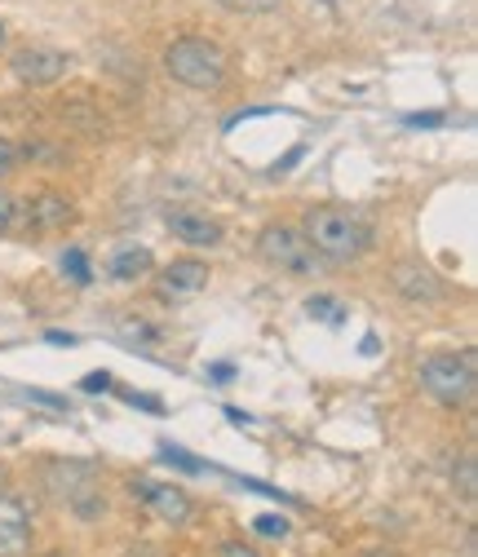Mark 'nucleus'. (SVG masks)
Here are the masks:
<instances>
[{
    "label": "nucleus",
    "instance_id": "obj_28",
    "mask_svg": "<svg viewBox=\"0 0 478 557\" xmlns=\"http://www.w3.org/2000/svg\"><path fill=\"white\" fill-rule=\"evenodd\" d=\"M40 557H66V553H40Z\"/></svg>",
    "mask_w": 478,
    "mask_h": 557
},
{
    "label": "nucleus",
    "instance_id": "obj_2",
    "mask_svg": "<svg viewBox=\"0 0 478 557\" xmlns=\"http://www.w3.org/2000/svg\"><path fill=\"white\" fill-rule=\"evenodd\" d=\"M164 72H169L177 85L195 89V94H213V89L226 85L231 62H226V53H222L213 40L182 36V40H173V45L164 49Z\"/></svg>",
    "mask_w": 478,
    "mask_h": 557
},
{
    "label": "nucleus",
    "instance_id": "obj_1",
    "mask_svg": "<svg viewBox=\"0 0 478 557\" xmlns=\"http://www.w3.org/2000/svg\"><path fill=\"white\" fill-rule=\"evenodd\" d=\"M310 248L319 252V261H332V265H351L368 252L372 244V231L359 213H351V208H310L306 213V231Z\"/></svg>",
    "mask_w": 478,
    "mask_h": 557
},
{
    "label": "nucleus",
    "instance_id": "obj_15",
    "mask_svg": "<svg viewBox=\"0 0 478 557\" xmlns=\"http://www.w3.org/2000/svg\"><path fill=\"white\" fill-rule=\"evenodd\" d=\"M253 531H257L261 540H289V518L261 513V518H253Z\"/></svg>",
    "mask_w": 478,
    "mask_h": 557
},
{
    "label": "nucleus",
    "instance_id": "obj_27",
    "mask_svg": "<svg viewBox=\"0 0 478 557\" xmlns=\"http://www.w3.org/2000/svg\"><path fill=\"white\" fill-rule=\"evenodd\" d=\"M0 49H5V23H0Z\"/></svg>",
    "mask_w": 478,
    "mask_h": 557
},
{
    "label": "nucleus",
    "instance_id": "obj_7",
    "mask_svg": "<svg viewBox=\"0 0 478 557\" xmlns=\"http://www.w3.org/2000/svg\"><path fill=\"white\" fill-rule=\"evenodd\" d=\"M32 509L10 496V492H0V557H27L32 553Z\"/></svg>",
    "mask_w": 478,
    "mask_h": 557
},
{
    "label": "nucleus",
    "instance_id": "obj_23",
    "mask_svg": "<svg viewBox=\"0 0 478 557\" xmlns=\"http://www.w3.org/2000/svg\"><path fill=\"white\" fill-rule=\"evenodd\" d=\"M32 398H36V403H49V407H62V411H66V398H53V394H45V389H32Z\"/></svg>",
    "mask_w": 478,
    "mask_h": 557
},
{
    "label": "nucleus",
    "instance_id": "obj_11",
    "mask_svg": "<svg viewBox=\"0 0 478 557\" xmlns=\"http://www.w3.org/2000/svg\"><path fill=\"white\" fill-rule=\"evenodd\" d=\"M27 213H32V226H36V231H58V226H66V222L76 218V213H72V199L58 195V190L36 195Z\"/></svg>",
    "mask_w": 478,
    "mask_h": 557
},
{
    "label": "nucleus",
    "instance_id": "obj_8",
    "mask_svg": "<svg viewBox=\"0 0 478 557\" xmlns=\"http://www.w3.org/2000/svg\"><path fill=\"white\" fill-rule=\"evenodd\" d=\"M164 226H169V235L173 239H182V244H191V248H213V244H222V222L218 218H209V213H199V208H173V213L164 218Z\"/></svg>",
    "mask_w": 478,
    "mask_h": 557
},
{
    "label": "nucleus",
    "instance_id": "obj_17",
    "mask_svg": "<svg viewBox=\"0 0 478 557\" xmlns=\"http://www.w3.org/2000/svg\"><path fill=\"white\" fill-rule=\"evenodd\" d=\"M222 10H240V14H266V10H275L280 0H218Z\"/></svg>",
    "mask_w": 478,
    "mask_h": 557
},
{
    "label": "nucleus",
    "instance_id": "obj_20",
    "mask_svg": "<svg viewBox=\"0 0 478 557\" xmlns=\"http://www.w3.org/2000/svg\"><path fill=\"white\" fill-rule=\"evenodd\" d=\"M14 164H19V147L10 143V137H0V177H10Z\"/></svg>",
    "mask_w": 478,
    "mask_h": 557
},
{
    "label": "nucleus",
    "instance_id": "obj_13",
    "mask_svg": "<svg viewBox=\"0 0 478 557\" xmlns=\"http://www.w3.org/2000/svg\"><path fill=\"white\" fill-rule=\"evenodd\" d=\"M306 314L319 319V323H328V327H341V323H346V306H341L336 297H323V293L306 297Z\"/></svg>",
    "mask_w": 478,
    "mask_h": 557
},
{
    "label": "nucleus",
    "instance_id": "obj_26",
    "mask_svg": "<svg viewBox=\"0 0 478 557\" xmlns=\"http://www.w3.org/2000/svg\"><path fill=\"white\" fill-rule=\"evenodd\" d=\"M364 557H399V553H364Z\"/></svg>",
    "mask_w": 478,
    "mask_h": 557
},
{
    "label": "nucleus",
    "instance_id": "obj_14",
    "mask_svg": "<svg viewBox=\"0 0 478 557\" xmlns=\"http://www.w3.org/2000/svg\"><path fill=\"white\" fill-rule=\"evenodd\" d=\"M62 274L72 278V284H81V288H89V284H94V270H89L85 248H66V252H62Z\"/></svg>",
    "mask_w": 478,
    "mask_h": 557
},
{
    "label": "nucleus",
    "instance_id": "obj_4",
    "mask_svg": "<svg viewBox=\"0 0 478 557\" xmlns=\"http://www.w3.org/2000/svg\"><path fill=\"white\" fill-rule=\"evenodd\" d=\"M257 252L284 274H315L323 265L319 252L310 248V239L297 226H280V222L257 235Z\"/></svg>",
    "mask_w": 478,
    "mask_h": 557
},
{
    "label": "nucleus",
    "instance_id": "obj_22",
    "mask_svg": "<svg viewBox=\"0 0 478 557\" xmlns=\"http://www.w3.org/2000/svg\"><path fill=\"white\" fill-rule=\"evenodd\" d=\"M107 385H111V376H107V372H89V376L81 381V389H89V394H102Z\"/></svg>",
    "mask_w": 478,
    "mask_h": 557
},
{
    "label": "nucleus",
    "instance_id": "obj_3",
    "mask_svg": "<svg viewBox=\"0 0 478 557\" xmlns=\"http://www.w3.org/2000/svg\"><path fill=\"white\" fill-rule=\"evenodd\" d=\"M421 385L443 407H465L474 398V355H430L421 363Z\"/></svg>",
    "mask_w": 478,
    "mask_h": 557
},
{
    "label": "nucleus",
    "instance_id": "obj_18",
    "mask_svg": "<svg viewBox=\"0 0 478 557\" xmlns=\"http://www.w3.org/2000/svg\"><path fill=\"white\" fill-rule=\"evenodd\" d=\"M160 456H164L169 465H177V469H186V473H204V465H199V460H195L191 451H182V447H164Z\"/></svg>",
    "mask_w": 478,
    "mask_h": 557
},
{
    "label": "nucleus",
    "instance_id": "obj_12",
    "mask_svg": "<svg viewBox=\"0 0 478 557\" xmlns=\"http://www.w3.org/2000/svg\"><path fill=\"white\" fill-rule=\"evenodd\" d=\"M151 265H156L151 248H143V244H124V248H115V252H111L107 274H111V278H120V284H133V278H143Z\"/></svg>",
    "mask_w": 478,
    "mask_h": 557
},
{
    "label": "nucleus",
    "instance_id": "obj_29",
    "mask_svg": "<svg viewBox=\"0 0 478 557\" xmlns=\"http://www.w3.org/2000/svg\"><path fill=\"white\" fill-rule=\"evenodd\" d=\"M0 486H5V473H0Z\"/></svg>",
    "mask_w": 478,
    "mask_h": 557
},
{
    "label": "nucleus",
    "instance_id": "obj_25",
    "mask_svg": "<svg viewBox=\"0 0 478 557\" xmlns=\"http://www.w3.org/2000/svg\"><path fill=\"white\" fill-rule=\"evenodd\" d=\"M209 376H213V381H231V376H235V368H226V363H218V368H213Z\"/></svg>",
    "mask_w": 478,
    "mask_h": 557
},
{
    "label": "nucleus",
    "instance_id": "obj_19",
    "mask_svg": "<svg viewBox=\"0 0 478 557\" xmlns=\"http://www.w3.org/2000/svg\"><path fill=\"white\" fill-rule=\"evenodd\" d=\"M14 218H19L14 195H10V190H0V231H10V226H14Z\"/></svg>",
    "mask_w": 478,
    "mask_h": 557
},
{
    "label": "nucleus",
    "instance_id": "obj_9",
    "mask_svg": "<svg viewBox=\"0 0 478 557\" xmlns=\"http://www.w3.org/2000/svg\"><path fill=\"white\" fill-rule=\"evenodd\" d=\"M390 278H394V293L407 297V301H421V306L443 301V278L421 261H399L390 270Z\"/></svg>",
    "mask_w": 478,
    "mask_h": 557
},
{
    "label": "nucleus",
    "instance_id": "obj_10",
    "mask_svg": "<svg viewBox=\"0 0 478 557\" xmlns=\"http://www.w3.org/2000/svg\"><path fill=\"white\" fill-rule=\"evenodd\" d=\"M204 288H209V265L195 261V257H182V261L160 270V297L164 301H191Z\"/></svg>",
    "mask_w": 478,
    "mask_h": 557
},
{
    "label": "nucleus",
    "instance_id": "obj_6",
    "mask_svg": "<svg viewBox=\"0 0 478 557\" xmlns=\"http://www.w3.org/2000/svg\"><path fill=\"white\" fill-rule=\"evenodd\" d=\"M128 492H133V500H143L160 522H169V527H186L191 522V513H195V505H191V496L182 492V486H164V482H128Z\"/></svg>",
    "mask_w": 478,
    "mask_h": 557
},
{
    "label": "nucleus",
    "instance_id": "obj_21",
    "mask_svg": "<svg viewBox=\"0 0 478 557\" xmlns=\"http://www.w3.org/2000/svg\"><path fill=\"white\" fill-rule=\"evenodd\" d=\"M218 557H261L253 544H244V540H231V544H222V553Z\"/></svg>",
    "mask_w": 478,
    "mask_h": 557
},
{
    "label": "nucleus",
    "instance_id": "obj_24",
    "mask_svg": "<svg viewBox=\"0 0 478 557\" xmlns=\"http://www.w3.org/2000/svg\"><path fill=\"white\" fill-rule=\"evenodd\" d=\"M49 345H76L72 332H49Z\"/></svg>",
    "mask_w": 478,
    "mask_h": 557
},
{
    "label": "nucleus",
    "instance_id": "obj_5",
    "mask_svg": "<svg viewBox=\"0 0 478 557\" xmlns=\"http://www.w3.org/2000/svg\"><path fill=\"white\" fill-rule=\"evenodd\" d=\"M66 66H72V62H66V53H62V49H49V45H32V49H19V53L10 58L14 81H19V85H32V89H45V85L62 81Z\"/></svg>",
    "mask_w": 478,
    "mask_h": 557
},
{
    "label": "nucleus",
    "instance_id": "obj_16",
    "mask_svg": "<svg viewBox=\"0 0 478 557\" xmlns=\"http://www.w3.org/2000/svg\"><path fill=\"white\" fill-rule=\"evenodd\" d=\"M456 492H461V500H474V496H478V465H474V456H465V460H461Z\"/></svg>",
    "mask_w": 478,
    "mask_h": 557
}]
</instances>
